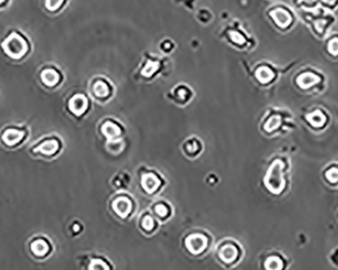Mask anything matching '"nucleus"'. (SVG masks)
<instances>
[{
	"label": "nucleus",
	"instance_id": "1",
	"mask_svg": "<svg viewBox=\"0 0 338 270\" xmlns=\"http://www.w3.org/2000/svg\"><path fill=\"white\" fill-rule=\"evenodd\" d=\"M30 130L25 125H8L0 132V144L8 150L21 147L29 138Z\"/></svg>",
	"mask_w": 338,
	"mask_h": 270
},
{
	"label": "nucleus",
	"instance_id": "2",
	"mask_svg": "<svg viewBox=\"0 0 338 270\" xmlns=\"http://www.w3.org/2000/svg\"><path fill=\"white\" fill-rule=\"evenodd\" d=\"M61 140L55 136H46L38 140L30 147V154L34 158L50 160L61 151Z\"/></svg>",
	"mask_w": 338,
	"mask_h": 270
},
{
	"label": "nucleus",
	"instance_id": "3",
	"mask_svg": "<svg viewBox=\"0 0 338 270\" xmlns=\"http://www.w3.org/2000/svg\"><path fill=\"white\" fill-rule=\"evenodd\" d=\"M2 48L8 57L15 60L22 59L29 52V44L26 38L15 33L11 34L2 43Z\"/></svg>",
	"mask_w": 338,
	"mask_h": 270
},
{
	"label": "nucleus",
	"instance_id": "4",
	"mask_svg": "<svg viewBox=\"0 0 338 270\" xmlns=\"http://www.w3.org/2000/svg\"><path fill=\"white\" fill-rule=\"evenodd\" d=\"M283 168L284 164L281 160H276L270 166L266 177H265V185L266 187L273 192V194H280L285 187V179L283 175Z\"/></svg>",
	"mask_w": 338,
	"mask_h": 270
},
{
	"label": "nucleus",
	"instance_id": "5",
	"mask_svg": "<svg viewBox=\"0 0 338 270\" xmlns=\"http://www.w3.org/2000/svg\"><path fill=\"white\" fill-rule=\"evenodd\" d=\"M52 250V243L45 236H35L29 242V251L37 260H43L49 257Z\"/></svg>",
	"mask_w": 338,
	"mask_h": 270
},
{
	"label": "nucleus",
	"instance_id": "6",
	"mask_svg": "<svg viewBox=\"0 0 338 270\" xmlns=\"http://www.w3.org/2000/svg\"><path fill=\"white\" fill-rule=\"evenodd\" d=\"M61 74L57 69L49 67L45 68L39 73V80L46 88H54L61 82Z\"/></svg>",
	"mask_w": 338,
	"mask_h": 270
},
{
	"label": "nucleus",
	"instance_id": "7",
	"mask_svg": "<svg viewBox=\"0 0 338 270\" xmlns=\"http://www.w3.org/2000/svg\"><path fill=\"white\" fill-rule=\"evenodd\" d=\"M269 16L273 23L281 29H286L292 24V14L283 7H275L270 10Z\"/></svg>",
	"mask_w": 338,
	"mask_h": 270
},
{
	"label": "nucleus",
	"instance_id": "8",
	"mask_svg": "<svg viewBox=\"0 0 338 270\" xmlns=\"http://www.w3.org/2000/svg\"><path fill=\"white\" fill-rule=\"evenodd\" d=\"M88 107V101L85 99V96L82 94H76L69 101V108L71 112L77 117H80L82 115Z\"/></svg>",
	"mask_w": 338,
	"mask_h": 270
},
{
	"label": "nucleus",
	"instance_id": "9",
	"mask_svg": "<svg viewBox=\"0 0 338 270\" xmlns=\"http://www.w3.org/2000/svg\"><path fill=\"white\" fill-rule=\"evenodd\" d=\"M207 246V239L203 235H191L187 240V247L193 254L201 253Z\"/></svg>",
	"mask_w": 338,
	"mask_h": 270
},
{
	"label": "nucleus",
	"instance_id": "10",
	"mask_svg": "<svg viewBox=\"0 0 338 270\" xmlns=\"http://www.w3.org/2000/svg\"><path fill=\"white\" fill-rule=\"evenodd\" d=\"M298 84H299V86L303 89H308L310 88L311 86L317 84V83H319L320 82V78H319V76H317L311 72H307V73H304L302 75L299 76V78H298L297 80Z\"/></svg>",
	"mask_w": 338,
	"mask_h": 270
},
{
	"label": "nucleus",
	"instance_id": "11",
	"mask_svg": "<svg viewBox=\"0 0 338 270\" xmlns=\"http://www.w3.org/2000/svg\"><path fill=\"white\" fill-rule=\"evenodd\" d=\"M113 209L118 216L126 217L131 210V202L126 198L117 199L113 202Z\"/></svg>",
	"mask_w": 338,
	"mask_h": 270
},
{
	"label": "nucleus",
	"instance_id": "12",
	"mask_svg": "<svg viewBox=\"0 0 338 270\" xmlns=\"http://www.w3.org/2000/svg\"><path fill=\"white\" fill-rule=\"evenodd\" d=\"M307 120L308 122L313 126V127H316V128H320L322 127L325 122H326V118H325V115L323 114V112L321 110H315L313 112H311L310 114L307 115Z\"/></svg>",
	"mask_w": 338,
	"mask_h": 270
},
{
	"label": "nucleus",
	"instance_id": "13",
	"mask_svg": "<svg viewBox=\"0 0 338 270\" xmlns=\"http://www.w3.org/2000/svg\"><path fill=\"white\" fill-rule=\"evenodd\" d=\"M220 255L225 262H233L238 255V251L235 246L227 245L222 248Z\"/></svg>",
	"mask_w": 338,
	"mask_h": 270
},
{
	"label": "nucleus",
	"instance_id": "14",
	"mask_svg": "<svg viewBox=\"0 0 338 270\" xmlns=\"http://www.w3.org/2000/svg\"><path fill=\"white\" fill-rule=\"evenodd\" d=\"M256 77L262 83H268L273 79L274 74L268 67H261L256 71Z\"/></svg>",
	"mask_w": 338,
	"mask_h": 270
},
{
	"label": "nucleus",
	"instance_id": "15",
	"mask_svg": "<svg viewBox=\"0 0 338 270\" xmlns=\"http://www.w3.org/2000/svg\"><path fill=\"white\" fill-rule=\"evenodd\" d=\"M159 185H160V182L154 174H146L143 177V186L148 192L155 191Z\"/></svg>",
	"mask_w": 338,
	"mask_h": 270
},
{
	"label": "nucleus",
	"instance_id": "16",
	"mask_svg": "<svg viewBox=\"0 0 338 270\" xmlns=\"http://www.w3.org/2000/svg\"><path fill=\"white\" fill-rule=\"evenodd\" d=\"M103 132L110 140H114L121 135V129L113 123H107L103 128Z\"/></svg>",
	"mask_w": 338,
	"mask_h": 270
},
{
	"label": "nucleus",
	"instance_id": "17",
	"mask_svg": "<svg viewBox=\"0 0 338 270\" xmlns=\"http://www.w3.org/2000/svg\"><path fill=\"white\" fill-rule=\"evenodd\" d=\"M93 91H94L95 95L98 96V98H105V96H107L110 93V88H109L108 84H106L105 82L98 81L97 83L94 84Z\"/></svg>",
	"mask_w": 338,
	"mask_h": 270
},
{
	"label": "nucleus",
	"instance_id": "18",
	"mask_svg": "<svg viewBox=\"0 0 338 270\" xmlns=\"http://www.w3.org/2000/svg\"><path fill=\"white\" fill-rule=\"evenodd\" d=\"M265 267L269 270H278L283 268V261L276 257V256H271L266 260Z\"/></svg>",
	"mask_w": 338,
	"mask_h": 270
},
{
	"label": "nucleus",
	"instance_id": "19",
	"mask_svg": "<svg viewBox=\"0 0 338 270\" xmlns=\"http://www.w3.org/2000/svg\"><path fill=\"white\" fill-rule=\"evenodd\" d=\"M280 125H281V118L278 117V115H273V117H271L267 121L264 129L267 132H272V131L276 130L278 127H280Z\"/></svg>",
	"mask_w": 338,
	"mask_h": 270
},
{
	"label": "nucleus",
	"instance_id": "20",
	"mask_svg": "<svg viewBox=\"0 0 338 270\" xmlns=\"http://www.w3.org/2000/svg\"><path fill=\"white\" fill-rule=\"evenodd\" d=\"M158 67H159V64L157 62H153V61H148L145 68L143 69L142 71V74L144 76H151L152 74H154L157 70H158Z\"/></svg>",
	"mask_w": 338,
	"mask_h": 270
},
{
	"label": "nucleus",
	"instance_id": "21",
	"mask_svg": "<svg viewBox=\"0 0 338 270\" xmlns=\"http://www.w3.org/2000/svg\"><path fill=\"white\" fill-rule=\"evenodd\" d=\"M325 176H326L327 180L332 182V183L338 182V168L337 167L330 168L329 170L326 171Z\"/></svg>",
	"mask_w": 338,
	"mask_h": 270
},
{
	"label": "nucleus",
	"instance_id": "22",
	"mask_svg": "<svg viewBox=\"0 0 338 270\" xmlns=\"http://www.w3.org/2000/svg\"><path fill=\"white\" fill-rule=\"evenodd\" d=\"M65 0H46V7L49 10H57L64 4Z\"/></svg>",
	"mask_w": 338,
	"mask_h": 270
},
{
	"label": "nucleus",
	"instance_id": "23",
	"mask_svg": "<svg viewBox=\"0 0 338 270\" xmlns=\"http://www.w3.org/2000/svg\"><path fill=\"white\" fill-rule=\"evenodd\" d=\"M328 51L333 56H337L338 55V38L337 37L333 38V40H331L329 42V44H328Z\"/></svg>",
	"mask_w": 338,
	"mask_h": 270
},
{
	"label": "nucleus",
	"instance_id": "24",
	"mask_svg": "<svg viewBox=\"0 0 338 270\" xmlns=\"http://www.w3.org/2000/svg\"><path fill=\"white\" fill-rule=\"evenodd\" d=\"M230 37L234 43H236L238 45H242L245 43V38L243 37V35H241L239 33H237V32H232L230 34Z\"/></svg>",
	"mask_w": 338,
	"mask_h": 270
},
{
	"label": "nucleus",
	"instance_id": "25",
	"mask_svg": "<svg viewBox=\"0 0 338 270\" xmlns=\"http://www.w3.org/2000/svg\"><path fill=\"white\" fill-rule=\"evenodd\" d=\"M90 269H108L109 267L106 265L105 262L101 260H93L91 262V265L89 266Z\"/></svg>",
	"mask_w": 338,
	"mask_h": 270
},
{
	"label": "nucleus",
	"instance_id": "26",
	"mask_svg": "<svg viewBox=\"0 0 338 270\" xmlns=\"http://www.w3.org/2000/svg\"><path fill=\"white\" fill-rule=\"evenodd\" d=\"M155 210H156V213H157V215L159 217H165L167 215V213H168V209H167V207L164 204H158L156 206Z\"/></svg>",
	"mask_w": 338,
	"mask_h": 270
},
{
	"label": "nucleus",
	"instance_id": "27",
	"mask_svg": "<svg viewBox=\"0 0 338 270\" xmlns=\"http://www.w3.org/2000/svg\"><path fill=\"white\" fill-rule=\"evenodd\" d=\"M143 227H144L146 230H148V231L152 230V228L154 227L153 219H152L151 217H149V216L145 217V219L143 220Z\"/></svg>",
	"mask_w": 338,
	"mask_h": 270
},
{
	"label": "nucleus",
	"instance_id": "28",
	"mask_svg": "<svg viewBox=\"0 0 338 270\" xmlns=\"http://www.w3.org/2000/svg\"><path fill=\"white\" fill-rule=\"evenodd\" d=\"M322 1H324V3L328 6H333L337 2V0H322Z\"/></svg>",
	"mask_w": 338,
	"mask_h": 270
},
{
	"label": "nucleus",
	"instance_id": "29",
	"mask_svg": "<svg viewBox=\"0 0 338 270\" xmlns=\"http://www.w3.org/2000/svg\"><path fill=\"white\" fill-rule=\"evenodd\" d=\"M4 1H5V0H0V4H2Z\"/></svg>",
	"mask_w": 338,
	"mask_h": 270
}]
</instances>
